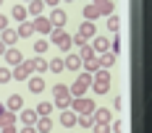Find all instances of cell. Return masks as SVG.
Returning a JSON list of instances; mask_svg holds the SVG:
<instances>
[{
  "label": "cell",
  "instance_id": "obj_1",
  "mask_svg": "<svg viewBox=\"0 0 152 133\" xmlns=\"http://www.w3.org/2000/svg\"><path fill=\"white\" fill-rule=\"evenodd\" d=\"M89 86H92V73H81V76L74 81V86L68 89L71 99H76V97H84V91H87Z\"/></svg>",
  "mask_w": 152,
  "mask_h": 133
},
{
  "label": "cell",
  "instance_id": "obj_2",
  "mask_svg": "<svg viewBox=\"0 0 152 133\" xmlns=\"http://www.w3.org/2000/svg\"><path fill=\"white\" fill-rule=\"evenodd\" d=\"M53 94H55V107H58V110H68V107H71V94H68V86L58 84V86L53 89Z\"/></svg>",
  "mask_w": 152,
  "mask_h": 133
},
{
  "label": "cell",
  "instance_id": "obj_3",
  "mask_svg": "<svg viewBox=\"0 0 152 133\" xmlns=\"http://www.w3.org/2000/svg\"><path fill=\"white\" fill-rule=\"evenodd\" d=\"M68 110L81 112V115H92V112H94V102L87 99V97H76V99H71V107H68Z\"/></svg>",
  "mask_w": 152,
  "mask_h": 133
},
{
  "label": "cell",
  "instance_id": "obj_4",
  "mask_svg": "<svg viewBox=\"0 0 152 133\" xmlns=\"http://www.w3.org/2000/svg\"><path fill=\"white\" fill-rule=\"evenodd\" d=\"M47 21L53 24V29H63V26H66V21H68V16H66L63 8H53V13L47 16Z\"/></svg>",
  "mask_w": 152,
  "mask_h": 133
},
{
  "label": "cell",
  "instance_id": "obj_5",
  "mask_svg": "<svg viewBox=\"0 0 152 133\" xmlns=\"http://www.w3.org/2000/svg\"><path fill=\"white\" fill-rule=\"evenodd\" d=\"M31 76V60H24V63H18L13 68V78L16 81H26Z\"/></svg>",
  "mask_w": 152,
  "mask_h": 133
},
{
  "label": "cell",
  "instance_id": "obj_6",
  "mask_svg": "<svg viewBox=\"0 0 152 133\" xmlns=\"http://www.w3.org/2000/svg\"><path fill=\"white\" fill-rule=\"evenodd\" d=\"M31 26H34L37 34H50V31H53V24L47 21V16H37V18L31 21Z\"/></svg>",
  "mask_w": 152,
  "mask_h": 133
},
{
  "label": "cell",
  "instance_id": "obj_7",
  "mask_svg": "<svg viewBox=\"0 0 152 133\" xmlns=\"http://www.w3.org/2000/svg\"><path fill=\"white\" fill-rule=\"evenodd\" d=\"M3 58H5V63H8V68H16L18 63H24V55H21L18 50H13V47H8Z\"/></svg>",
  "mask_w": 152,
  "mask_h": 133
},
{
  "label": "cell",
  "instance_id": "obj_8",
  "mask_svg": "<svg viewBox=\"0 0 152 133\" xmlns=\"http://www.w3.org/2000/svg\"><path fill=\"white\" fill-rule=\"evenodd\" d=\"M92 120H94V123H107V125H110V120H113V112H110L107 107H94V112H92Z\"/></svg>",
  "mask_w": 152,
  "mask_h": 133
},
{
  "label": "cell",
  "instance_id": "obj_9",
  "mask_svg": "<svg viewBox=\"0 0 152 133\" xmlns=\"http://www.w3.org/2000/svg\"><path fill=\"white\" fill-rule=\"evenodd\" d=\"M63 68H66V71H79V68H81V58H79L76 52H68V55L63 58Z\"/></svg>",
  "mask_w": 152,
  "mask_h": 133
},
{
  "label": "cell",
  "instance_id": "obj_10",
  "mask_svg": "<svg viewBox=\"0 0 152 133\" xmlns=\"http://www.w3.org/2000/svg\"><path fill=\"white\" fill-rule=\"evenodd\" d=\"M92 5L97 8V13H100V16H113V8H115L113 0H94Z\"/></svg>",
  "mask_w": 152,
  "mask_h": 133
},
{
  "label": "cell",
  "instance_id": "obj_11",
  "mask_svg": "<svg viewBox=\"0 0 152 133\" xmlns=\"http://www.w3.org/2000/svg\"><path fill=\"white\" fill-rule=\"evenodd\" d=\"M26 81H29V91H31V94L45 91V78H42V76H29Z\"/></svg>",
  "mask_w": 152,
  "mask_h": 133
},
{
  "label": "cell",
  "instance_id": "obj_12",
  "mask_svg": "<svg viewBox=\"0 0 152 133\" xmlns=\"http://www.w3.org/2000/svg\"><path fill=\"white\" fill-rule=\"evenodd\" d=\"M0 42L5 44V47H13V44L18 42V34H16V29H3V37H0Z\"/></svg>",
  "mask_w": 152,
  "mask_h": 133
},
{
  "label": "cell",
  "instance_id": "obj_13",
  "mask_svg": "<svg viewBox=\"0 0 152 133\" xmlns=\"http://www.w3.org/2000/svg\"><path fill=\"white\" fill-rule=\"evenodd\" d=\"M45 8H47V5L42 3V0H31L29 5H26V13H31V18H37V16H42Z\"/></svg>",
  "mask_w": 152,
  "mask_h": 133
},
{
  "label": "cell",
  "instance_id": "obj_14",
  "mask_svg": "<svg viewBox=\"0 0 152 133\" xmlns=\"http://www.w3.org/2000/svg\"><path fill=\"white\" fill-rule=\"evenodd\" d=\"M8 125H16V112L3 110V112H0V131H3V128H8Z\"/></svg>",
  "mask_w": 152,
  "mask_h": 133
},
{
  "label": "cell",
  "instance_id": "obj_15",
  "mask_svg": "<svg viewBox=\"0 0 152 133\" xmlns=\"http://www.w3.org/2000/svg\"><path fill=\"white\" fill-rule=\"evenodd\" d=\"M92 50H94V52H107V50H110V39H105V37H94Z\"/></svg>",
  "mask_w": 152,
  "mask_h": 133
},
{
  "label": "cell",
  "instance_id": "obj_16",
  "mask_svg": "<svg viewBox=\"0 0 152 133\" xmlns=\"http://www.w3.org/2000/svg\"><path fill=\"white\" fill-rule=\"evenodd\" d=\"M97 63H100V68H113V65H115V55H113V52H102V55H100V58H97Z\"/></svg>",
  "mask_w": 152,
  "mask_h": 133
},
{
  "label": "cell",
  "instance_id": "obj_17",
  "mask_svg": "<svg viewBox=\"0 0 152 133\" xmlns=\"http://www.w3.org/2000/svg\"><path fill=\"white\" fill-rule=\"evenodd\" d=\"M61 125L63 128H74L76 125V112L74 110H66V112L61 115Z\"/></svg>",
  "mask_w": 152,
  "mask_h": 133
},
{
  "label": "cell",
  "instance_id": "obj_18",
  "mask_svg": "<svg viewBox=\"0 0 152 133\" xmlns=\"http://www.w3.org/2000/svg\"><path fill=\"white\" fill-rule=\"evenodd\" d=\"M26 5H13V11H11V18H13V21H18V24H21V21H26Z\"/></svg>",
  "mask_w": 152,
  "mask_h": 133
},
{
  "label": "cell",
  "instance_id": "obj_19",
  "mask_svg": "<svg viewBox=\"0 0 152 133\" xmlns=\"http://www.w3.org/2000/svg\"><path fill=\"white\" fill-rule=\"evenodd\" d=\"M21 107H24V99H21V94H11V97H8V110H11V112H18Z\"/></svg>",
  "mask_w": 152,
  "mask_h": 133
},
{
  "label": "cell",
  "instance_id": "obj_20",
  "mask_svg": "<svg viewBox=\"0 0 152 133\" xmlns=\"http://www.w3.org/2000/svg\"><path fill=\"white\" fill-rule=\"evenodd\" d=\"M21 120H24V125H37L39 115H37V110H24L21 112Z\"/></svg>",
  "mask_w": 152,
  "mask_h": 133
},
{
  "label": "cell",
  "instance_id": "obj_21",
  "mask_svg": "<svg viewBox=\"0 0 152 133\" xmlns=\"http://www.w3.org/2000/svg\"><path fill=\"white\" fill-rule=\"evenodd\" d=\"M31 31H34L31 21H21V24H18V29H16V34H18V39H21V37H31Z\"/></svg>",
  "mask_w": 152,
  "mask_h": 133
},
{
  "label": "cell",
  "instance_id": "obj_22",
  "mask_svg": "<svg viewBox=\"0 0 152 133\" xmlns=\"http://www.w3.org/2000/svg\"><path fill=\"white\" fill-rule=\"evenodd\" d=\"M34 128H37V133H50V131H53V120H50V118H39Z\"/></svg>",
  "mask_w": 152,
  "mask_h": 133
},
{
  "label": "cell",
  "instance_id": "obj_23",
  "mask_svg": "<svg viewBox=\"0 0 152 133\" xmlns=\"http://www.w3.org/2000/svg\"><path fill=\"white\" fill-rule=\"evenodd\" d=\"M31 71H37V73H45V71H47V60L42 58V55H37V58L31 60Z\"/></svg>",
  "mask_w": 152,
  "mask_h": 133
},
{
  "label": "cell",
  "instance_id": "obj_24",
  "mask_svg": "<svg viewBox=\"0 0 152 133\" xmlns=\"http://www.w3.org/2000/svg\"><path fill=\"white\" fill-rule=\"evenodd\" d=\"M50 112H53V102H39L37 104V115L39 118H50Z\"/></svg>",
  "mask_w": 152,
  "mask_h": 133
},
{
  "label": "cell",
  "instance_id": "obj_25",
  "mask_svg": "<svg viewBox=\"0 0 152 133\" xmlns=\"http://www.w3.org/2000/svg\"><path fill=\"white\" fill-rule=\"evenodd\" d=\"M79 34H81V37H87V39L94 37V24H92V21H84V24L79 26Z\"/></svg>",
  "mask_w": 152,
  "mask_h": 133
},
{
  "label": "cell",
  "instance_id": "obj_26",
  "mask_svg": "<svg viewBox=\"0 0 152 133\" xmlns=\"http://www.w3.org/2000/svg\"><path fill=\"white\" fill-rule=\"evenodd\" d=\"M92 89H94V94H107L110 91V81H92Z\"/></svg>",
  "mask_w": 152,
  "mask_h": 133
},
{
  "label": "cell",
  "instance_id": "obj_27",
  "mask_svg": "<svg viewBox=\"0 0 152 133\" xmlns=\"http://www.w3.org/2000/svg\"><path fill=\"white\" fill-rule=\"evenodd\" d=\"M47 71H53V73H61V71H66V68H63V58H53L50 63H47Z\"/></svg>",
  "mask_w": 152,
  "mask_h": 133
},
{
  "label": "cell",
  "instance_id": "obj_28",
  "mask_svg": "<svg viewBox=\"0 0 152 133\" xmlns=\"http://www.w3.org/2000/svg\"><path fill=\"white\" fill-rule=\"evenodd\" d=\"M79 58H81V63H84V60H94V50H92V44H84V47L79 50Z\"/></svg>",
  "mask_w": 152,
  "mask_h": 133
},
{
  "label": "cell",
  "instance_id": "obj_29",
  "mask_svg": "<svg viewBox=\"0 0 152 133\" xmlns=\"http://www.w3.org/2000/svg\"><path fill=\"white\" fill-rule=\"evenodd\" d=\"M81 68H84V73H94V71H100V63H97V58L94 60H84Z\"/></svg>",
  "mask_w": 152,
  "mask_h": 133
},
{
  "label": "cell",
  "instance_id": "obj_30",
  "mask_svg": "<svg viewBox=\"0 0 152 133\" xmlns=\"http://www.w3.org/2000/svg\"><path fill=\"white\" fill-rule=\"evenodd\" d=\"M76 125H81V128H92L94 120H92V115H76Z\"/></svg>",
  "mask_w": 152,
  "mask_h": 133
},
{
  "label": "cell",
  "instance_id": "obj_31",
  "mask_svg": "<svg viewBox=\"0 0 152 133\" xmlns=\"http://www.w3.org/2000/svg\"><path fill=\"white\" fill-rule=\"evenodd\" d=\"M47 50H50V42H47V39H37V42H34V52H37V55H42Z\"/></svg>",
  "mask_w": 152,
  "mask_h": 133
},
{
  "label": "cell",
  "instance_id": "obj_32",
  "mask_svg": "<svg viewBox=\"0 0 152 133\" xmlns=\"http://www.w3.org/2000/svg\"><path fill=\"white\" fill-rule=\"evenodd\" d=\"M97 16H100V13H97V8H94V5H92V3H89V5L84 8V21H94Z\"/></svg>",
  "mask_w": 152,
  "mask_h": 133
},
{
  "label": "cell",
  "instance_id": "obj_33",
  "mask_svg": "<svg viewBox=\"0 0 152 133\" xmlns=\"http://www.w3.org/2000/svg\"><path fill=\"white\" fill-rule=\"evenodd\" d=\"M107 29L118 31V29H121V18H118V16H107Z\"/></svg>",
  "mask_w": 152,
  "mask_h": 133
},
{
  "label": "cell",
  "instance_id": "obj_34",
  "mask_svg": "<svg viewBox=\"0 0 152 133\" xmlns=\"http://www.w3.org/2000/svg\"><path fill=\"white\" fill-rule=\"evenodd\" d=\"M63 37H66V31H63V29H53V31H50V42H53V44H58Z\"/></svg>",
  "mask_w": 152,
  "mask_h": 133
},
{
  "label": "cell",
  "instance_id": "obj_35",
  "mask_svg": "<svg viewBox=\"0 0 152 133\" xmlns=\"http://www.w3.org/2000/svg\"><path fill=\"white\" fill-rule=\"evenodd\" d=\"M11 78H13V73H11V68H8V65H5V68H0V84H8Z\"/></svg>",
  "mask_w": 152,
  "mask_h": 133
},
{
  "label": "cell",
  "instance_id": "obj_36",
  "mask_svg": "<svg viewBox=\"0 0 152 133\" xmlns=\"http://www.w3.org/2000/svg\"><path fill=\"white\" fill-rule=\"evenodd\" d=\"M71 44H76V47H84V44H87V37H81V34L76 31L74 37H71Z\"/></svg>",
  "mask_w": 152,
  "mask_h": 133
},
{
  "label": "cell",
  "instance_id": "obj_37",
  "mask_svg": "<svg viewBox=\"0 0 152 133\" xmlns=\"http://www.w3.org/2000/svg\"><path fill=\"white\" fill-rule=\"evenodd\" d=\"M92 128H94V133H113V131H110V125H107V123H94Z\"/></svg>",
  "mask_w": 152,
  "mask_h": 133
},
{
  "label": "cell",
  "instance_id": "obj_38",
  "mask_svg": "<svg viewBox=\"0 0 152 133\" xmlns=\"http://www.w3.org/2000/svg\"><path fill=\"white\" fill-rule=\"evenodd\" d=\"M107 52H113V55H118V52H121V39H118V37L110 42V50H107Z\"/></svg>",
  "mask_w": 152,
  "mask_h": 133
},
{
  "label": "cell",
  "instance_id": "obj_39",
  "mask_svg": "<svg viewBox=\"0 0 152 133\" xmlns=\"http://www.w3.org/2000/svg\"><path fill=\"white\" fill-rule=\"evenodd\" d=\"M113 131H115V133H123V131H126V123H123V120H115V128H113Z\"/></svg>",
  "mask_w": 152,
  "mask_h": 133
},
{
  "label": "cell",
  "instance_id": "obj_40",
  "mask_svg": "<svg viewBox=\"0 0 152 133\" xmlns=\"http://www.w3.org/2000/svg\"><path fill=\"white\" fill-rule=\"evenodd\" d=\"M18 133H37V128H34V125H24Z\"/></svg>",
  "mask_w": 152,
  "mask_h": 133
},
{
  "label": "cell",
  "instance_id": "obj_41",
  "mask_svg": "<svg viewBox=\"0 0 152 133\" xmlns=\"http://www.w3.org/2000/svg\"><path fill=\"white\" fill-rule=\"evenodd\" d=\"M3 29H8V18H5V16H0V31Z\"/></svg>",
  "mask_w": 152,
  "mask_h": 133
},
{
  "label": "cell",
  "instance_id": "obj_42",
  "mask_svg": "<svg viewBox=\"0 0 152 133\" xmlns=\"http://www.w3.org/2000/svg\"><path fill=\"white\" fill-rule=\"evenodd\" d=\"M42 3H45V5H50V8H55V5H58V0H42Z\"/></svg>",
  "mask_w": 152,
  "mask_h": 133
},
{
  "label": "cell",
  "instance_id": "obj_43",
  "mask_svg": "<svg viewBox=\"0 0 152 133\" xmlns=\"http://www.w3.org/2000/svg\"><path fill=\"white\" fill-rule=\"evenodd\" d=\"M3 133H18V131H16L13 125H8V128H3Z\"/></svg>",
  "mask_w": 152,
  "mask_h": 133
},
{
  "label": "cell",
  "instance_id": "obj_44",
  "mask_svg": "<svg viewBox=\"0 0 152 133\" xmlns=\"http://www.w3.org/2000/svg\"><path fill=\"white\" fill-rule=\"evenodd\" d=\"M5 50H8V47H5V44L0 42V55H5Z\"/></svg>",
  "mask_w": 152,
  "mask_h": 133
},
{
  "label": "cell",
  "instance_id": "obj_45",
  "mask_svg": "<svg viewBox=\"0 0 152 133\" xmlns=\"http://www.w3.org/2000/svg\"><path fill=\"white\" fill-rule=\"evenodd\" d=\"M3 110H5V107H3V104H0V112H3Z\"/></svg>",
  "mask_w": 152,
  "mask_h": 133
},
{
  "label": "cell",
  "instance_id": "obj_46",
  "mask_svg": "<svg viewBox=\"0 0 152 133\" xmlns=\"http://www.w3.org/2000/svg\"><path fill=\"white\" fill-rule=\"evenodd\" d=\"M66 3H74V0H66Z\"/></svg>",
  "mask_w": 152,
  "mask_h": 133
},
{
  "label": "cell",
  "instance_id": "obj_47",
  "mask_svg": "<svg viewBox=\"0 0 152 133\" xmlns=\"http://www.w3.org/2000/svg\"><path fill=\"white\" fill-rule=\"evenodd\" d=\"M0 5H3V0H0Z\"/></svg>",
  "mask_w": 152,
  "mask_h": 133
},
{
  "label": "cell",
  "instance_id": "obj_48",
  "mask_svg": "<svg viewBox=\"0 0 152 133\" xmlns=\"http://www.w3.org/2000/svg\"><path fill=\"white\" fill-rule=\"evenodd\" d=\"M26 3H31V0H26Z\"/></svg>",
  "mask_w": 152,
  "mask_h": 133
},
{
  "label": "cell",
  "instance_id": "obj_49",
  "mask_svg": "<svg viewBox=\"0 0 152 133\" xmlns=\"http://www.w3.org/2000/svg\"><path fill=\"white\" fill-rule=\"evenodd\" d=\"M92 3H94V0H92Z\"/></svg>",
  "mask_w": 152,
  "mask_h": 133
},
{
  "label": "cell",
  "instance_id": "obj_50",
  "mask_svg": "<svg viewBox=\"0 0 152 133\" xmlns=\"http://www.w3.org/2000/svg\"><path fill=\"white\" fill-rule=\"evenodd\" d=\"M0 133H3V131H0Z\"/></svg>",
  "mask_w": 152,
  "mask_h": 133
}]
</instances>
